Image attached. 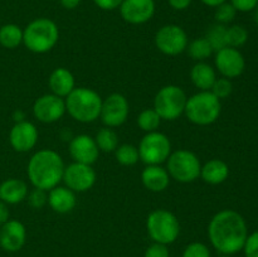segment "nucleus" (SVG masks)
I'll list each match as a JSON object with an SVG mask.
<instances>
[{"instance_id":"1","label":"nucleus","mask_w":258,"mask_h":257,"mask_svg":"<svg viewBox=\"0 0 258 257\" xmlns=\"http://www.w3.org/2000/svg\"><path fill=\"white\" fill-rule=\"evenodd\" d=\"M247 224L243 217L232 209H223L212 217L208 224V237L212 246L222 254H233L243 249Z\"/></svg>"},{"instance_id":"2","label":"nucleus","mask_w":258,"mask_h":257,"mask_svg":"<svg viewBox=\"0 0 258 257\" xmlns=\"http://www.w3.org/2000/svg\"><path fill=\"white\" fill-rule=\"evenodd\" d=\"M64 168V161L57 151L42 149L30 156L27 165V175L34 188L48 191L59 185Z\"/></svg>"},{"instance_id":"3","label":"nucleus","mask_w":258,"mask_h":257,"mask_svg":"<svg viewBox=\"0 0 258 257\" xmlns=\"http://www.w3.org/2000/svg\"><path fill=\"white\" fill-rule=\"evenodd\" d=\"M64 101L66 112L78 122H93L100 117L102 98L91 88L76 87Z\"/></svg>"},{"instance_id":"4","label":"nucleus","mask_w":258,"mask_h":257,"mask_svg":"<svg viewBox=\"0 0 258 257\" xmlns=\"http://www.w3.org/2000/svg\"><path fill=\"white\" fill-rule=\"evenodd\" d=\"M59 39V29L53 20L38 18L30 22L23 30V44L28 50L43 54L55 47Z\"/></svg>"},{"instance_id":"5","label":"nucleus","mask_w":258,"mask_h":257,"mask_svg":"<svg viewBox=\"0 0 258 257\" xmlns=\"http://www.w3.org/2000/svg\"><path fill=\"white\" fill-rule=\"evenodd\" d=\"M222 103L211 91H199L186 100V118L198 126H208L216 122L221 116Z\"/></svg>"},{"instance_id":"6","label":"nucleus","mask_w":258,"mask_h":257,"mask_svg":"<svg viewBox=\"0 0 258 257\" xmlns=\"http://www.w3.org/2000/svg\"><path fill=\"white\" fill-rule=\"evenodd\" d=\"M149 237L156 243L171 244L180 234V223L173 212L168 209H155L146 219Z\"/></svg>"},{"instance_id":"7","label":"nucleus","mask_w":258,"mask_h":257,"mask_svg":"<svg viewBox=\"0 0 258 257\" xmlns=\"http://www.w3.org/2000/svg\"><path fill=\"white\" fill-rule=\"evenodd\" d=\"M166 170L170 178L179 183H193L201 176L202 163L193 151L179 149L169 155Z\"/></svg>"},{"instance_id":"8","label":"nucleus","mask_w":258,"mask_h":257,"mask_svg":"<svg viewBox=\"0 0 258 257\" xmlns=\"http://www.w3.org/2000/svg\"><path fill=\"white\" fill-rule=\"evenodd\" d=\"M186 100L188 97L181 87L176 85L164 86L154 98V110L161 120L174 121L184 113Z\"/></svg>"},{"instance_id":"9","label":"nucleus","mask_w":258,"mask_h":257,"mask_svg":"<svg viewBox=\"0 0 258 257\" xmlns=\"http://www.w3.org/2000/svg\"><path fill=\"white\" fill-rule=\"evenodd\" d=\"M139 156L146 165H161L171 154L170 139L163 133H146L139 144Z\"/></svg>"},{"instance_id":"10","label":"nucleus","mask_w":258,"mask_h":257,"mask_svg":"<svg viewBox=\"0 0 258 257\" xmlns=\"http://www.w3.org/2000/svg\"><path fill=\"white\" fill-rule=\"evenodd\" d=\"M188 35L185 30L176 24H168L161 27L155 34V45L163 54L179 55L186 50Z\"/></svg>"},{"instance_id":"11","label":"nucleus","mask_w":258,"mask_h":257,"mask_svg":"<svg viewBox=\"0 0 258 257\" xmlns=\"http://www.w3.org/2000/svg\"><path fill=\"white\" fill-rule=\"evenodd\" d=\"M62 181L75 193H85L96 183V171L92 165L73 161L64 168Z\"/></svg>"},{"instance_id":"12","label":"nucleus","mask_w":258,"mask_h":257,"mask_svg":"<svg viewBox=\"0 0 258 257\" xmlns=\"http://www.w3.org/2000/svg\"><path fill=\"white\" fill-rule=\"evenodd\" d=\"M130 106L127 98L121 93H111L102 100L100 118L107 127H118L128 117Z\"/></svg>"},{"instance_id":"13","label":"nucleus","mask_w":258,"mask_h":257,"mask_svg":"<svg viewBox=\"0 0 258 257\" xmlns=\"http://www.w3.org/2000/svg\"><path fill=\"white\" fill-rule=\"evenodd\" d=\"M66 113V101L53 93H45L35 100L33 115L43 123H53L60 120Z\"/></svg>"},{"instance_id":"14","label":"nucleus","mask_w":258,"mask_h":257,"mask_svg":"<svg viewBox=\"0 0 258 257\" xmlns=\"http://www.w3.org/2000/svg\"><path fill=\"white\" fill-rule=\"evenodd\" d=\"M214 65L222 77L228 78V80L239 77L246 67L243 54L237 48L232 47H226L216 52Z\"/></svg>"},{"instance_id":"15","label":"nucleus","mask_w":258,"mask_h":257,"mask_svg":"<svg viewBox=\"0 0 258 257\" xmlns=\"http://www.w3.org/2000/svg\"><path fill=\"white\" fill-rule=\"evenodd\" d=\"M38 128L30 121L15 122L9 133V143L18 153H28L38 143Z\"/></svg>"},{"instance_id":"16","label":"nucleus","mask_w":258,"mask_h":257,"mask_svg":"<svg viewBox=\"0 0 258 257\" xmlns=\"http://www.w3.org/2000/svg\"><path fill=\"white\" fill-rule=\"evenodd\" d=\"M120 14L128 24H144L155 14V3L154 0H123L120 5Z\"/></svg>"},{"instance_id":"17","label":"nucleus","mask_w":258,"mask_h":257,"mask_svg":"<svg viewBox=\"0 0 258 257\" xmlns=\"http://www.w3.org/2000/svg\"><path fill=\"white\" fill-rule=\"evenodd\" d=\"M68 150L76 163L88 164V165L95 164L100 156V149H98L95 139L86 134L71 139Z\"/></svg>"},{"instance_id":"18","label":"nucleus","mask_w":258,"mask_h":257,"mask_svg":"<svg viewBox=\"0 0 258 257\" xmlns=\"http://www.w3.org/2000/svg\"><path fill=\"white\" fill-rule=\"evenodd\" d=\"M27 241V229L22 222L9 219L0 226V247L7 252H18Z\"/></svg>"},{"instance_id":"19","label":"nucleus","mask_w":258,"mask_h":257,"mask_svg":"<svg viewBox=\"0 0 258 257\" xmlns=\"http://www.w3.org/2000/svg\"><path fill=\"white\" fill-rule=\"evenodd\" d=\"M47 203L55 213L66 214L75 209L76 204H77V198H76L75 191L71 190L70 188H67L66 185H57L48 190Z\"/></svg>"},{"instance_id":"20","label":"nucleus","mask_w":258,"mask_h":257,"mask_svg":"<svg viewBox=\"0 0 258 257\" xmlns=\"http://www.w3.org/2000/svg\"><path fill=\"white\" fill-rule=\"evenodd\" d=\"M50 93L66 98L76 88L75 76L64 67H58L52 71L48 78Z\"/></svg>"},{"instance_id":"21","label":"nucleus","mask_w":258,"mask_h":257,"mask_svg":"<svg viewBox=\"0 0 258 257\" xmlns=\"http://www.w3.org/2000/svg\"><path fill=\"white\" fill-rule=\"evenodd\" d=\"M141 181L148 190L160 193L170 184V175L161 165H146L141 173Z\"/></svg>"},{"instance_id":"22","label":"nucleus","mask_w":258,"mask_h":257,"mask_svg":"<svg viewBox=\"0 0 258 257\" xmlns=\"http://www.w3.org/2000/svg\"><path fill=\"white\" fill-rule=\"evenodd\" d=\"M28 185L24 180L10 178L0 184V201L7 204L22 203L28 196Z\"/></svg>"},{"instance_id":"23","label":"nucleus","mask_w":258,"mask_h":257,"mask_svg":"<svg viewBox=\"0 0 258 257\" xmlns=\"http://www.w3.org/2000/svg\"><path fill=\"white\" fill-rule=\"evenodd\" d=\"M229 175V166L221 159H211L202 165L201 178L211 185L224 183Z\"/></svg>"},{"instance_id":"24","label":"nucleus","mask_w":258,"mask_h":257,"mask_svg":"<svg viewBox=\"0 0 258 257\" xmlns=\"http://www.w3.org/2000/svg\"><path fill=\"white\" fill-rule=\"evenodd\" d=\"M190 80L199 91H211L217 80L216 70L207 62H197L190 70Z\"/></svg>"},{"instance_id":"25","label":"nucleus","mask_w":258,"mask_h":257,"mask_svg":"<svg viewBox=\"0 0 258 257\" xmlns=\"http://www.w3.org/2000/svg\"><path fill=\"white\" fill-rule=\"evenodd\" d=\"M23 43V30L17 24H4L0 27V45L7 49H15Z\"/></svg>"},{"instance_id":"26","label":"nucleus","mask_w":258,"mask_h":257,"mask_svg":"<svg viewBox=\"0 0 258 257\" xmlns=\"http://www.w3.org/2000/svg\"><path fill=\"white\" fill-rule=\"evenodd\" d=\"M186 52L191 59L197 60V62H204L207 58L213 54L214 50L206 38H197V39L188 43Z\"/></svg>"},{"instance_id":"27","label":"nucleus","mask_w":258,"mask_h":257,"mask_svg":"<svg viewBox=\"0 0 258 257\" xmlns=\"http://www.w3.org/2000/svg\"><path fill=\"white\" fill-rule=\"evenodd\" d=\"M100 151L103 153H115L118 146V136L111 127H103L97 131L95 138Z\"/></svg>"},{"instance_id":"28","label":"nucleus","mask_w":258,"mask_h":257,"mask_svg":"<svg viewBox=\"0 0 258 257\" xmlns=\"http://www.w3.org/2000/svg\"><path fill=\"white\" fill-rule=\"evenodd\" d=\"M204 38L208 40L214 52H218V50L228 47L227 45V27L223 24L216 23V24L212 25L207 30V34Z\"/></svg>"},{"instance_id":"29","label":"nucleus","mask_w":258,"mask_h":257,"mask_svg":"<svg viewBox=\"0 0 258 257\" xmlns=\"http://www.w3.org/2000/svg\"><path fill=\"white\" fill-rule=\"evenodd\" d=\"M115 156L117 163L123 166H133L140 160L138 148L133 144H122L117 146L115 150Z\"/></svg>"},{"instance_id":"30","label":"nucleus","mask_w":258,"mask_h":257,"mask_svg":"<svg viewBox=\"0 0 258 257\" xmlns=\"http://www.w3.org/2000/svg\"><path fill=\"white\" fill-rule=\"evenodd\" d=\"M161 123L160 116L154 108H146L141 111L138 116V125L145 133H153L158 130Z\"/></svg>"},{"instance_id":"31","label":"nucleus","mask_w":258,"mask_h":257,"mask_svg":"<svg viewBox=\"0 0 258 257\" xmlns=\"http://www.w3.org/2000/svg\"><path fill=\"white\" fill-rule=\"evenodd\" d=\"M248 39V33L242 25H232L227 28V45L232 48H239Z\"/></svg>"},{"instance_id":"32","label":"nucleus","mask_w":258,"mask_h":257,"mask_svg":"<svg viewBox=\"0 0 258 257\" xmlns=\"http://www.w3.org/2000/svg\"><path fill=\"white\" fill-rule=\"evenodd\" d=\"M236 14H237V10L234 9L233 5H232L231 3L226 2L216 8L214 18H216L217 23L226 25L228 24V23H231L232 20L236 18Z\"/></svg>"},{"instance_id":"33","label":"nucleus","mask_w":258,"mask_h":257,"mask_svg":"<svg viewBox=\"0 0 258 257\" xmlns=\"http://www.w3.org/2000/svg\"><path fill=\"white\" fill-rule=\"evenodd\" d=\"M233 91V85H232L231 80L228 78H217L214 85L212 86L211 92L213 93L216 97H218L219 100H224V98L229 97Z\"/></svg>"},{"instance_id":"34","label":"nucleus","mask_w":258,"mask_h":257,"mask_svg":"<svg viewBox=\"0 0 258 257\" xmlns=\"http://www.w3.org/2000/svg\"><path fill=\"white\" fill-rule=\"evenodd\" d=\"M28 204L34 209H40L47 204L48 202V191L43 189L34 188L32 191H29L27 196Z\"/></svg>"},{"instance_id":"35","label":"nucleus","mask_w":258,"mask_h":257,"mask_svg":"<svg viewBox=\"0 0 258 257\" xmlns=\"http://www.w3.org/2000/svg\"><path fill=\"white\" fill-rule=\"evenodd\" d=\"M181 257H211V251L202 242H191L185 247Z\"/></svg>"},{"instance_id":"36","label":"nucleus","mask_w":258,"mask_h":257,"mask_svg":"<svg viewBox=\"0 0 258 257\" xmlns=\"http://www.w3.org/2000/svg\"><path fill=\"white\" fill-rule=\"evenodd\" d=\"M243 251L246 257H258V231L247 236Z\"/></svg>"},{"instance_id":"37","label":"nucleus","mask_w":258,"mask_h":257,"mask_svg":"<svg viewBox=\"0 0 258 257\" xmlns=\"http://www.w3.org/2000/svg\"><path fill=\"white\" fill-rule=\"evenodd\" d=\"M144 257H170V253H169V248L166 244L154 242L151 246L146 248Z\"/></svg>"},{"instance_id":"38","label":"nucleus","mask_w":258,"mask_h":257,"mask_svg":"<svg viewBox=\"0 0 258 257\" xmlns=\"http://www.w3.org/2000/svg\"><path fill=\"white\" fill-rule=\"evenodd\" d=\"M231 4L233 5L237 12L248 13L256 9L258 0H231Z\"/></svg>"},{"instance_id":"39","label":"nucleus","mask_w":258,"mask_h":257,"mask_svg":"<svg viewBox=\"0 0 258 257\" xmlns=\"http://www.w3.org/2000/svg\"><path fill=\"white\" fill-rule=\"evenodd\" d=\"M123 0H93L96 5L102 10H115L120 8Z\"/></svg>"},{"instance_id":"40","label":"nucleus","mask_w":258,"mask_h":257,"mask_svg":"<svg viewBox=\"0 0 258 257\" xmlns=\"http://www.w3.org/2000/svg\"><path fill=\"white\" fill-rule=\"evenodd\" d=\"M169 5L175 10H185L193 0H168Z\"/></svg>"},{"instance_id":"41","label":"nucleus","mask_w":258,"mask_h":257,"mask_svg":"<svg viewBox=\"0 0 258 257\" xmlns=\"http://www.w3.org/2000/svg\"><path fill=\"white\" fill-rule=\"evenodd\" d=\"M10 212L8 208V204L4 203L3 201H0V226H3L4 223H7L9 221Z\"/></svg>"},{"instance_id":"42","label":"nucleus","mask_w":258,"mask_h":257,"mask_svg":"<svg viewBox=\"0 0 258 257\" xmlns=\"http://www.w3.org/2000/svg\"><path fill=\"white\" fill-rule=\"evenodd\" d=\"M59 2L62 4V7L68 10L75 9V8H77L81 4V0H59Z\"/></svg>"},{"instance_id":"43","label":"nucleus","mask_w":258,"mask_h":257,"mask_svg":"<svg viewBox=\"0 0 258 257\" xmlns=\"http://www.w3.org/2000/svg\"><path fill=\"white\" fill-rule=\"evenodd\" d=\"M227 0H202V3H203L204 5H207V7H212V8H217L218 5L223 4V3H226Z\"/></svg>"},{"instance_id":"44","label":"nucleus","mask_w":258,"mask_h":257,"mask_svg":"<svg viewBox=\"0 0 258 257\" xmlns=\"http://www.w3.org/2000/svg\"><path fill=\"white\" fill-rule=\"evenodd\" d=\"M14 120L17 121V122L24 121V113H23L22 111H17V112L14 113Z\"/></svg>"},{"instance_id":"45","label":"nucleus","mask_w":258,"mask_h":257,"mask_svg":"<svg viewBox=\"0 0 258 257\" xmlns=\"http://www.w3.org/2000/svg\"><path fill=\"white\" fill-rule=\"evenodd\" d=\"M256 12H254V20H256V24L258 25V5L256 7Z\"/></svg>"},{"instance_id":"46","label":"nucleus","mask_w":258,"mask_h":257,"mask_svg":"<svg viewBox=\"0 0 258 257\" xmlns=\"http://www.w3.org/2000/svg\"><path fill=\"white\" fill-rule=\"evenodd\" d=\"M219 257H229V256H227V254H222V256H219Z\"/></svg>"}]
</instances>
